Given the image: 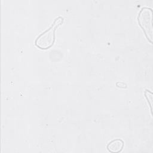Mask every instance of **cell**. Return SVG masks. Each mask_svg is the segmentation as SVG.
<instances>
[{
    "mask_svg": "<svg viewBox=\"0 0 153 153\" xmlns=\"http://www.w3.org/2000/svg\"><path fill=\"white\" fill-rule=\"evenodd\" d=\"M145 96L148 100L150 102V106L151 108V111H152V94L151 92L149 91H146L145 92Z\"/></svg>",
    "mask_w": 153,
    "mask_h": 153,
    "instance_id": "obj_4",
    "label": "cell"
},
{
    "mask_svg": "<svg viewBox=\"0 0 153 153\" xmlns=\"http://www.w3.org/2000/svg\"><path fill=\"white\" fill-rule=\"evenodd\" d=\"M62 18L60 17L57 18L48 29L38 36L35 41L36 45L42 49H46L50 47L54 42L56 27L62 23Z\"/></svg>",
    "mask_w": 153,
    "mask_h": 153,
    "instance_id": "obj_1",
    "label": "cell"
},
{
    "mask_svg": "<svg viewBox=\"0 0 153 153\" xmlns=\"http://www.w3.org/2000/svg\"><path fill=\"white\" fill-rule=\"evenodd\" d=\"M152 10L151 8L145 7L143 8L139 15L138 20L140 25L143 28L147 38L152 42Z\"/></svg>",
    "mask_w": 153,
    "mask_h": 153,
    "instance_id": "obj_2",
    "label": "cell"
},
{
    "mask_svg": "<svg viewBox=\"0 0 153 153\" xmlns=\"http://www.w3.org/2000/svg\"><path fill=\"white\" fill-rule=\"evenodd\" d=\"M124 147V142L119 139L112 140L109 143L107 148L111 152H119Z\"/></svg>",
    "mask_w": 153,
    "mask_h": 153,
    "instance_id": "obj_3",
    "label": "cell"
}]
</instances>
